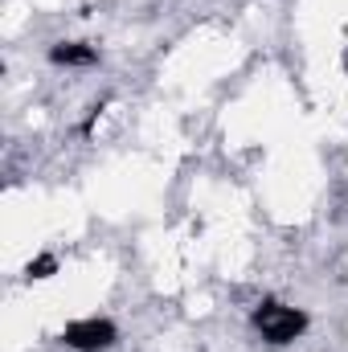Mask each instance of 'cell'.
I'll return each instance as SVG.
<instances>
[{
	"mask_svg": "<svg viewBox=\"0 0 348 352\" xmlns=\"http://www.w3.org/2000/svg\"><path fill=\"white\" fill-rule=\"evenodd\" d=\"M254 328L262 332L266 344H291L295 336H303L307 316H303L299 307L279 303V299H262L259 307H254Z\"/></svg>",
	"mask_w": 348,
	"mask_h": 352,
	"instance_id": "cell-1",
	"label": "cell"
},
{
	"mask_svg": "<svg viewBox=\"0 0 348 352\" xmlns=\"http://www.w3.org/2000/svg\"><path fill=\"white\" fill-rule=\"evenodd\" d=\"M62 340H66L70 349H78V352H102V349H111V344L119 340V332H115L111 320L87 316V320L66 324V328H62Z\"/></svg>",
	"mask_w": 348,
	"mask_h": 352,
	"instance_id": "cell-2",
	"label": "cell"
},
{
	"mask_svg": "<svg viewBox=\"0 0 348 352\" xmlns=\"http://www.w3.org/2000/svg\"><path fill=\"white\" fill-rule=\"evenodd\" d=\"M50 58H54L58 66H90L98 54H94L90 45H78V41H70V45L62 41V45H54V54H50Z\"/></svg>",
	"mask_w": 348,
	"mask_h": 352,
	"instance_id": "cell-3",
	"label": "cell"
},
{
	"mask_svg": "<svg viewBox=\"0 0 348 352\" xmlns=\"http://www.w3.org/2000/svg\"><path fill=\"white\" fill-rule=\"evenodd\" d=\"M50 270H54V258H37L25 266V278H50Z\"/></svg>",
	"mask_w": 348,
	"mask_h": 352,
	"instance_id": "cell-4",
	"label": "cell"
}]
</instances>
